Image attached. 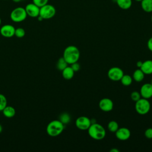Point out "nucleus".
<instances>
[{"mask_svg": "<svg viewBox=\"0 0 152 152\" xmlns=\"http://www.w3.org/2000/svg\"><path fill=\"white\" fill-rule=\"evenodd\" d=\"M150 103L147 99L141 97L138 101L135 102V110L138 114L141 115H144L148 113L150 110Z\"/></svg>", "mask_w": 152, "mask_h": 152, "instance_id": "nucleus-5", "label": "nucleus"}, {"mask_svg": "<svg viewBox=\"0 0 152 152\" xmlns=\"http://www.w3.org/2000/svg\"><path fill=\"white\" fill-rule=\"evenodd\" d=\"M99 107L101 110L105 112H108L113 109V102L109 98H103L99 101Z\"/></svg>", "mask_w": 152, "mask_h": 152, "instance_id": "nucleus-9", "label": "nucleus"}, {"mask_svg": "<svg viewBox=\"0 0 152 152\" xmlns=\"http://www.w3.org/2000/svg\"><path fill=\"white\" fill-rule=\"evenodd\" d=\"M4 1H5V0H4Z\"/></svg>", "mask_w": 152, "mask_h": 152, "instance_id": "nucleus-39", "label": "nucleus"}, {"mask_svg": "<svg viewBox=\"0 0 152 152\" xmlns=\"http://www.w3.org/2000/svg\"><path fill=\"white\" fill-rule=\"evenodd\" d=\"M26 32L24 28L21 27H18L15 28V34L14 36H15L18 38H22L25 36Z\"/></svg>", "mask_w": 152, "mask_h": 152, "instance_id": "nucleus-25", "label": "nucleus"}, {"mask_svg": "<svg viewBox=\"0 0 152 152\" xmlns=\"http://www.w3.org/2000/svg\"><path fill=\"white\" fill-rule=\"evenodd\" d=\"M59 120L65 125L70 122L71 116L69 113L66 112H64L60 115Z\"/></svg>", "mask_w": 152, "mask_h": 152, "instance_id": "nucleus-21", "label": "nucleus"}, {"mask_svg": "<svg viewBox=\"0 0 152 152\" xmlns=\"http://www.w3.org/2000/svg\"><path fill=\"white\" fill-rule=\"evenodd\" d=\"M144 77H145V74L140 68H138L135 69L134 71L132 74L133 80L138 83L144 80Z\"/></svg>", "mask_w": 152, "mask_h": 152, "instance_id": "nucleus-18", "label": "nucleus"}, {"mask_svg": "<svg viewBox=\"0 0 152 152\" xmlns=\"http://www.w3.org/2000/svg\"><path fill=\"white\" fill-rule=\"evenodd\" d=\"M64 129V125L59 120H53L47 125L46 132L50 137L60 135Z\"/></svg>", "mask_w": 152, "mask_h": 152, "instance_id": "nucleus-3", "label": "nucleus"}, {"mask_svg": "<svg viewBox=\"0 0 152 152\" xmlns=\"http://www.w3.org/2000/svg\"><path fill=\"white\" fill-rule=\"evenodd\" d=\"M140 69L145 75H150L152 74V60H146L142 62Z\"/></svg>", "mask_w": 152, "mask_h": 152, "instance_id": "nucleus-14", "label": "nucleus"}, {"mask_svg": "<svg viewBox=\"0 0 152 152\" xmlns=\"http://www.w3.org/2000/svg\"><path fill=\"white\" fill-rule=\"evenodd\" d=\"M124 74L123 70L118 66H113L107 71V76L109 78L113 81H120Z\"/></svg>", "mask_w": 152, "mask_h": 152, "instance_id": "nucleus-7", "label": "nucleus"}, {"mask_svg": "<svg viewBox=\"0 0 152 152\" xmlns=\"http://www.w3.org/2000/svg\"><path fill=\"white\" fill-rule=\"evenodd\" d=\"M130 97H131V99H132V101L134 102H137L141 98V94L140 93V92L137 91H132L131 93V95H130Z\"/></svg>", "mask_w": 152, "mask_h": 152, "instance_id": "nucleus-26", "label": "nucleus"}, {"mask_svg": "<svg viewBox=\"0 0 152 152\" xmlns=\"http://www.w3.org/2000/svg\"><path fill=\"white\" fill-rule=\"evenodd\" d=\"M151 23H152V14H151Z\"/></svg>", "mask_w": 152, "mask_h": 152, "instance_id": "nucleus-37", "label": "nucleus"}, {"mask_svg": "<svg viewBox=\"0 0 152 152\" xmlns=\"http://www.w3.org/2000/svg\"><path fill=\"white\" fill-rule=\"evenodd\" d=\"M147 48L151 52H152V37L148 40Z\"/></svg>", "mask_w": 152, "mask_h": 152, "instance_id": "nucleus-30", "label": "nucleus"}, {"mask_svg": "<svg viewBox=\"0 0 152 152\" xmlns=\"http://www.w3.org/2000/svg\"><path fill=\"white\" fill-rule=\"evenodd\" d=\"M33 2L39 7H41L48 3L49 0H32Z\"/></svg>", "mask_w": 152, "mask_h": 152, "instance_id": "nucleus-27", "label": "nucleus"}, {"mask_svg": "<svg viewBox=\"0 0 152 152\" xmlns=\"http://www.w3.org/2000/svg\"><path fill=\"white\" fill-rule=\"evenodd\" d=\"M142 62L141 61H137V62L136 65H137V66L138 68H140V67H141V65H142Z\"/></svg>", "mask_w": 152, "mask_h": 152, "instance_id": "nucleus-31", "label": "nucleus"}, {"mask_svg": "<svg viewBox=\"0 0 152 152\" xmlns=\"http://www.w3.org/2000/svg\"><path fill=\"white\" fill-rule=\"evenodd\" d=\"M87 131L89 136L95 140H103L106 136V130L104 128L97 122L91 124Z\"/></svg>", "mask_w": 152, "mask_h": 152, "instance_id": "nucleus-2", "label": "nucleus"}, {"mask_svg": "<svg viewBox=\"0 0 152 152\" xmlns=\"http://www.w3.org/2000/svg\"><path fill=\"white\" fill-rule=\"evenodd\" d=\"M116 2L121 9L124 10L129 9L132 4V0H116Z\"/></svg>", "mask_w": 152, "mask_h": 152, "instance_id": "nucleus-16", "label": "nucleus"}, {"mask_svg": "<svg viewBox=\"0 0 152 152\" xmlns=\"http://www.w3.org/2000/svg\"><path fill=\"white\" fill-rule=\"evenodd\" d=\"M68 64H72L78 61L80 57V52L78 48L74 45H69L64 50L63 56Z\"/></svg>", "mask_w": 152, "mask_h": 152, "instance_id": "nucleus-1", "label": "nucleus"}, {"mask_svg": "<svg viewBox=\"0 0 152 152\" xmlns=\"http://www.w3.org/2000/svg\"><path fill=\"white\" fill-rule=\"evenodd\" d=\"M140 93L141 97L144 99H150L152 97V84L151 83H145L140 88Z\"/></svg>", "mask_w": 152, "mask_h": 152, "instance_id": "nucleus-13", "label": "nucleus"}, {"mask_svg": "<svg viewBox=\"0 0 152 152\" xmlns=\"http://www.w3.org/2000/svg\"><path fill=\"white\" fill-rule=\"evenodd\" d=\"M2 131V125L0 124V133H1Z\"/></svg>", "mask_w": 152, "mask_h": 152, "instance_id": "nucleus-33", "label": "nucleus"}, {"mask_svg": "<svg viewBox=\"0 0 152 152\" xmlns=\"http://www.w3.org/2000/svg\"><path fill=\"white\" fill-rule=\"evenodd\" d=\"M142 10L147 13L152 12V0H142L141 1Z\"/></svg>", "mask_w": 152, "mask_h": 152, "instance_id": "nucleus-17", "label": "nucleus"}, {"mask_svg": "<svg viewBox=\"0 0 152 152\" xmlns=\"http://www.w3.org/2000/svg\"><path fill=\"white\" fill-rule=\"evenodd\" d=\"M75 126L80 130H87L91 124V119L85 116H81L78 117L75 120Z\"/></svg>", "mask_w": 152, "mask_h": 152, "instance_id": "nucleus-8", "label": "nucleus"}, {"mask_svg": "<svg viewBox=\"0 0 152 152\" xmlns=\"http://www.w3.org/2000/svg\"><path fill=\"white\" fill-rule=\"evenodd\" d=\"M14 2H20V1H21L22 0H12Z\"/></svg>", "mask_w": 152, "mask_h": 152, "instance_id": "nucleus-34", "label": "nucleus"}, {"mask_svg": "<svg viewBox=\"0 0 152 152\" xmlns=\"http://www.w3.org/2000/svg\"><path fill=\"white\" fill-rule=\"evenodd\" d=\"M7 106V100L5 96L0 94V111H2V110Z\"/></svg>", "mask_w": 152, "mask_h": 152, "instance_id": "nucleus-24", "label": "nucleus"}, {"mask_svg": "<svg viewBox=\"0 0 152 152\" xmlns=\"http://www.w3.org/2000/svg\"><path fill=\"white\" fill-rule=\"evenodd\" d=\"M27 16V14L25 8L22 7L15 8L10 13V18L15 23H20L24 21Z\"/></svg>", "mask_w": 152, "mask_h": 152, "instance_id": "nucleus-4", "label": "nucleus"}, {"mask_svg": "<svg viewBox=\"0 0 152 152\" xmlns=\"http://www.w3.org/2000/svg\"><path fill=\"white\" fill-rule=\"evenodd\" d=\"M1 22H2V21H1V18H0V25L1 24Z\"/></svg>", "mask_w": 152, "mask_h": 152, "instance_id": "nucleus-36", "label": "nucleus"}, {"mask_svg": "<svg viewBox=\"0 0 152 152\" xmlns=\"http://www.w3.org/2000/svg\"><path fill=\"white\" fill-rule=\"evenodd\" d=\"M71 67L74 70V71L75 72H77L80 70V65L78 63V62H76L75 63H73V64H71Z\"/></svg>", "mask_w": 152, "mask_h": 152, "instance_id": "nucleus-29", "label": "nucleus"}, {"mask_svg": "<svg viewBox=\"0 0 152 152\" xmlns=\"http://www.w3.org/2000/svg\"><path fill=\"white\" fill-rule=\"evenodd\" d=\"M119 128V125L115 121H110L107 124V129L112 132H115Z\"/></svg>", "mask_w": 152, "mask_h": 152, "instance_id": "nucleus-23", "label": "nucleus"}, {"mask_svg": "<svg viewBox=\"0 0 152 152\" xmlns=\"http://www.w3.org/2000/svg\"><path fill=\"white\" fill-rule=\"evenodd\" d=\"M110 152H119V150L116 148H113L110 150Z\"/></svg>", "mask_w": 152, "mask_h": 152, "instance_id": "nucleus-32", "label": "nucleus"}, {"mask_svg": "<svg viewBox=\"0 0 152 152\" xmlns=\"http://www.w3.org/2000/svg\"><path fill=\"white\" fill-rule=\"evenodd\" d=\"M115 133L117 139L121 141H126L131 137V131L126 127H119Z\"/></svg>", "mask_w": 152, "mask_h": 152, "instance_id": "nucleus-11", "label": "nucleus"}, {"mask_svg": "<svg viewBox=\"0 0 152 152\" xmlns=\"http://www.w3.org/2000/svg\"><path fill=\"white\" fill-rule=\"evenodd\" d=\"M15 28L11 24H5L0 28L1 34L7 38H10L14 36Z\"/></svg>", "mask_w": 152, "mask_h": 152, "instance_id": "nucleus-12", "label": "nucleus"}, {"mask_svg": "<svg viewBox=\"0 0 152 152\" xmlns=\"http://www.w3.org/2000/svg\"><path fill=\"white\" fill-rule=\"evenodd\" d=\"M151 84H152V78H151Z\"/></svg>", "mask_w": 152, "mask_h": 152, "instance_id": "nucleus-38", "label": "nucleus"}, {"mask_svg": "<svg viewBox=\"0 0 152 152\" xmlns=\"http://www.w3.org/2000/svg\"><path fill=\"white\" fill-rule=\"evenodd\" d=\"M56 14L55 7L48 3L40 7L39 15L43 20H48L53 18Z\"/></svg>", "mask_w": 152, "mask_h": 152, "instance_id": "nucleus-6", "label": "nucleus"}, {"mask_svg": "<svg viewBox=\"0 0 152 152\" xmlns=\"http://www.w3.org/2000/svg\"><path fill=\"white\" fill-rule=\"evenodd\" d=\"M132 77L128 74H124L121 79V82L124 86H129L132 83Z\"/></svg>", "mask_w": 152, "mask_h": 152, "instance_id": "nucleus-20", "label": "nucleus"}, {"mask_svg": "<svg viewBox=\"0 0 152 152\" xmlns=\"http://www.w3.org/2000/svg\"><path fill=\"white\" fill-rule=\"evenodd\" d=\"M144 135L147 139H152V128H148L144 131Z\"/></svg>", "mask_w": 152, "mask_h": 152, "instance_id": "nucleus-28", "label": "nucleus"}, {"mask_svg": "<svg viewBox=\"0 0 152 152\" xmlns=\"http://www.w3.org/2000/svg\"><path fill=\"white\" fill-rule=\"evenodd\" d=\"M74 73L75 72L72 69V68L68 66H67L65 68H64L62 71V75L63 78L67 80H69L72 79L74 77Z\"/></svg>", "mask_w": 152, "mask_h": 152, "instance_id": "nucleus-15", "label": "nucleus"}, {"mask_svg": "<svg viewBox=\"0 0 152 152\" xmlns=\"http://www.w3.org/2000/svg\"><path fill=\"white\" fill-rule=\"evenodd\" d=\"M135 1H137V2H141L142 0H135Z\"/></svg>", "mask_w": 152, "mask_h": 152, "instance_id": "nucleus-35", "label": "nucleus"}, {"mask_svg": "<svg viewBox=\"0 0 152 152\" xmlns=\"http://www.w3.org/2000/svg\"><path fill=\"white\" fill-rule=\"evenodd\" d=\"M2 113L4 116H5L6 118H11L15 116V109L14 107L11 106H7L3 110Z\"/></svg>", "mask_w": 152, "mask_h": 152, "instance_id": "nucleus-19", "label": "nucleus"}, {"mask_svg": "<svg viewBox=\"0 0 152 152\" xmlns=\"http://www.w3.org/2000/svg\"><path fill=\"white\" fill-rule=\"evenodd\" d=\"M25 10L27 15L32 18L37 17L39 15L40 7L33 2L29 3L25 7Z\"/></svg>", "mask_w": 152, "mask_h": 152, "instance_id": "nucleus-10", "label": "nucleus"}, {"mask_svg": "<svg viewBox=\"0 0 152 152\" xmlns=\"http://www.w3.org/2000/svg\"><path fill=\"white\" fill-rule=\"evenodd\" d=\"M68 63L66 62L64 58L63 57H61L58 59L56 62V68L62 71L64 68H65L68 66Z\"/></svg>", "mask_w": 152, "mask_h": 152, "instance_id": "nucleus-22", "label": "nucleus"}]
</instances>
